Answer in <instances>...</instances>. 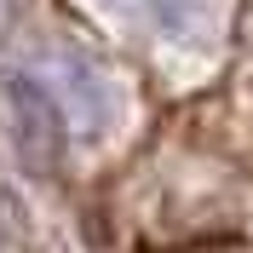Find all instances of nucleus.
Masks as SVG:
<instances>
[{
	"label": "nucleus",
	"instance_id": "f257e3e1",
	"mask_svg": "<svg viewBox=\"0 0 253 253\" xmlns=\"http://www.w3.org/2000/svg\"><path fill=\"white\" fill-rule=\"evenodd\" d=\"M126 6H132V12H144V17H156V23H167V29H173V23H184V17L196 12V6H207V0H126Z\"/></svg>",
	"mask_w": 253,
	"mask_h": 253
}]
</instances>
